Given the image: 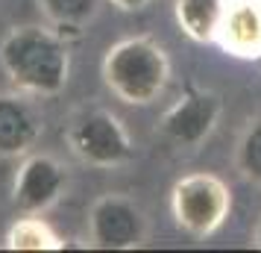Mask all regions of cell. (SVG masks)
Segmentation results:
<instances>
[{
	"label": "cell",
	"instance_id": "obj_1",
	"mask_svg": "<svg viewBox=\"0 0 261 253\" xmlns=\"http://www.w3.org/2000/svg\"><path fill=\"white\" fill-rule=\"evenodd\" d=\"M0 65L21 91L59 95L68 85L71 56L65 36L41 27H18L0 41Z\"/></svg>",
	"mask_w": 261,
	"mask_h": 253
},
{
	"label": "cell",
	"instance_id": "obj_2",
	"mask_svg": "<svg viewBox=\"0 0 261 253\" xmlns=\"http://www.w3.org/2000/svg\"><path fill=\"white\" fill-rule=\"evenodd\" d=\"M170 80V62L162 44L135 36L112 44L103 56V83L109 91L132 106H147L165 91Z\"/></svg>",
	"mask_w": 261,
	"mask_h": 253
},
{
	"label": "cell",
	"instance_id": "obj_3",
	"mask_svg": "<svg viewBox=\"0 0 261 253\" xmlns=\"http://www.w3.org/2000/svg\"><path fill=\"white\" fill-rule=\"evenodd\" d=\"M170 209L176 224L191 236H212L223 227L232 209V192L220 177L208 171L185 174L170 192Z\"/></svg>",
	"mask_w": 261,
	"mask_h": 253
},
{
	"label": "cell",
	"instance_id": "obj_4",
	"mask_svg": "<svg viewBox=\"0 0 261 253\" xmlns=\"http://www.w3.org/2000/svg\"><path fill=\"white\" fill-rule=\"evenodd\" d=\"M68 145L76 156L94 168H115L132 159L129 133L112 112L88 109L68 127Z\"/></svg>",
	"mask_w": 261,
	"mask_h": 253
},
{
	"label": "cell",
	"instance_id": "obj_5",
	"mask_svg": "<svg viewBox=\"0 0 261 253\" xmlns=\"http://www.w3.org/2000/svg\"><path fill=\"white\" fill-rule=\"evenodd\" d=\"M147 224L141 209L123 194H106L91 206L88 236L100 250H132L144 241Z\"/></svg>",
	"mask_w": 261,
	"mask_h": 253
},
{
	"label": "cell",
	"instance_id": "obj_6",
	"mask_svg": "<svg viewBox=\"0 0 261 253\" xmlns=\"http://www.w3.org/2000/svg\"><path fill=\"white\" fill-rule=\"evenodd\" d=\"M220 95L205 91V88H188L162 118V133L173 145L194 147L212 135L214 124L220 118Z\"/></svg>",
	"mask_w": 261,
	"mask_h": 253
},
{
	"label": "cell",
	"instance_id": "obj_7",
	"mask_svg": "<svg viewBox=\"0 0 261 253\" xmlns=\"http://www.w3.org/2000/svg\"><path fill=\"white\" fill-rule=\"evenodd\" d=\"M65 168L53 156H30L21 165L18 177H15V192H12V200L18 206V212L24 215H41L44 209L56 203L65 192Z\"/></svg>",
	"mask_w": 261,
	"mask_h": 253
},
{
	"label": "cell",
	"instance_id": "obj_8",
	"mask_svg": "<svg viewBox=\"0 0 261 253\" xmlns=\"http://www.w3.org/2000/svg\"><path fill=\"white\" fill-rule=\"evenodd\" d=\"M217 44L238 59H261V0H226Z\"/></svg>",
	"mask_w": 261,
	"mask_h": 253
},
{
	"label": "cell",
	"instance_id": "obj_9",
	"mask_svg": "<svg viewBox=\"0 0 261 253\" xmlns=\"http://www.w3.org/2000/svg\"><path fill=\"white\" fill-rule=\"evenodd\" d=\"M41 124L30 103L15 95H0V156H21L38 142Z\"/></svg>",
	"mask_w": 261,
	"mask_h": 253
},
{
	"label": "cell",
	"instance_id": "obj_10",
	"mask_svg": "<svg viewBox=\"0 0 261 253\" xmlns=\"http://www.w3.org/2000/svg\"><path fill=\"white\" fill-rule=\"evenodd\" d=\"M176 12L179 30L197 41V44H208L217 41V30L226 12V0H176L173 6Z\"/></svg>",
	"mask_w": 261,
	"mask_h": 253
},
{
	"label": "cell",
	"instance_id": "obj_11",
	"mask_svg": "<svg viewBox=\"0 0 261 253\" xmlns=\"http://www.w3.org/2000/svg\"><path fill=\"white\" fill-rule=\"evenodd\" d=\"M6 247L9 250H62L65 244L62 239L50 229L47 221H41L36 215H27V218H18L9 233H6Z\"/></svg>",
	"mask_w": 261,
	"mask_h": 253
},
{
	"label": "cell",
	"instance_id": "obj_12",
	"mask_svg": "<svg viewBox=\"0 0 261 253\" xmlns=\"http://www.w3.org/2000/svg\"><path fill=\"white\" fill-rule=\"evenodd\" d=\"M38 6H41L44 18L56 27L59 36H65V33L76 36L97 15L100 0H38Z\"/></svg>",
	"mask_w": 261,
	"mask_h": 253
},
{
	"label": "cell",
	"instance_id": "obj_13",
	"mask_svg": "<svg viewBox=\"0 0 261 253\" xmlns=\"http://www.w3.org/2000/svg\"><path fill=\"white\" fill-rule=\"evenodd\" d=\"M238 168L252 182H261V118L249 124L238 145Z\"/></svg>",
	"mask_w": 261,
	"mask_h": 253
},
{
	"label": "cell",
	"instance_id": "obj_14",
	"mask_svg": "<svg viewBox=\"0 0 261 253\" xmlns=\"http://www.w3.org/2000/svg\"><path fill=\"white\" fill-rule=\"evenodd\" d=\"M112 6H118V9H123V12H138V9H144L150 0H109Z\"/></svg>",
	"mask_w": 261,
	"mask_h": 253
},
{
	"label": "cell",
	"instance_id": "obj_15",
	"mask_svg": "<svg viewBox=\"0 0 261 253\" xmlns=\"http://www.w3.org/2000/svg\"><path fill=\"white\" fill-rule=\"evenodd\" d=\"M252 247H255V250H261V221L255 224V233H252Z\"/></svg>",
	"mask_w": 261,
	"mask_h": 253
},
{
	"label": "cell",
	"instance_id": "obj_16",
	"mask_svg": "<svg viewBox=\"0 0 261 253\" xmlns=\"http://www.w3.org/2000/svg\"><path fill=\"white\" fill-rule=\"evenodd\" d=\"M255 65H261V59H258V62H255Z\"/></svg>",
	"mask_w": 261,
	"mask_h": 253
}]
</instances>
